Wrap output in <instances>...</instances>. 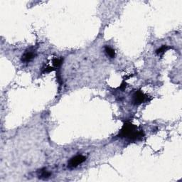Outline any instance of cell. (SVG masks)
Masks as SVG:
<instances>
[{"label":"cell","mask_w":182,"mask_h":182,"mask_svg":"<svg viewBox=\"0 0 182 182\" xmlns=\"http://www.w3.org/2000/svg\"><path fill=\"white\" fill-rule=\"evenodd\" d=\"M64 61V58H55L53 60V65L54 66L55 68H59L63 64Z\"/></svg>","instance_id":"8"},{"label":"cell","mask_w":182,"mask_h":182,"mask_svg":"<svg viewBox=\"0 0 182 182\" xmlns=\"http://www.w3.org/2000/svg\"><path fill=\"white\" fill-rule=\"evenodd\" d=\"M172 49V47H170V46H168L166 45H163L161 47L159 48V49H158L157 51H156V54L158 55H162L165 52L168 51L169 49Z\"/></svg>","instance_id":"7"},{"label":"cell","mask_w":182,"mask_h":182,"mask_svg":"<svg viewBox=\"0 0 182 182\" xmlns=\"http://www.w3.org/2000/svg\"><path fill=\"white\" fill-rule=\"evenodd\" d=\"M118 137L120 138H126L129 141H138L142 140L144 137V132L142 130L138 131L137 126L127 122L122 126Z\"/></svg>","instance_id":"1"},{"label":"cell","mask_w":182,"mask_h":182,"mask_svg":"<svg viewBox=\"0 0 182 182\" xmlns=\"http://www.w3.org/2000/svg\"><path fill=\"white\" fill-rule=\"evenodd\" d=\"M55 70V68H53V67L48 66V67H46L45 69H44V73H50V72L53 71V70Z\"/></svg>","instance_id":"9"},{"label":"cell","mask_w":182,"mask_h":182,"mask_svg":"<svg viewBox=\"0 0 182 182\" xmlns=\"http://www.w3.org/2000/svg\"><path fill=\"white\" fill-rule=\"evenodd\" d=\"M51 172H49V171L45 168L41 169L38 170V176L39 179H48V178H49L50 176H51Z\"/></svg>","instance_id":"5"},{"label":"cell","mask_w":182,"mask_h":182,"mask_svg":"<svg viewBox=\"0 0 182 182\" xmlns=\"http://www.w3.org/2000/svg\"><path fill=\"white\" fill-rule=\"evenodd\" d=\"M86 160V157L83 155H76L75 157H72L68 161V166L70 169H73L79 166L82 163Z\"/></svg>","instance_id":"2"},{"label":"cell","mask_w":182,"mask_h":182,"mask_svg":"<svg viewBox=\"0 0 182 182\" xmlns=\"http://www.w3.org/2000/svg\"><path fill=\"white\" fill-rule=\"evenodd\" d=\"M36 56V54L33 52V51H29L25 52L24 54L22 55L21 57V61L24 63H29L31 61H32L33 58Z\"/></svg>","instance_id":"4"},{"label":"cell","mask_w":182,"mask_h":182,"mask_svg":"<svg viewBox=\"0 0 182 182\" xmlns=\"http://www.w3.org/2000/svg\"><path fill=\"white\" fill-rule=\"evenodd\" d=\"M146 100V95L141 90L136 91L132 96V103L135 105H140L144 103Z\"/></svg>","instance_id":"3"},{"label":"cell","mask_w":182,"mask_h":182,"mask_svg":"<svg viewBox=\"0 0 182 182\" xmlns=\"http://www.w3.org/2000/svg\"><path fill=\"white\" fill-rule=\"evenodd\" d=\"M105 52L107 56H109V58H113L115 56V50L108 46H105Z\"/></svg>","instance_id":"6"}]
</instances>
